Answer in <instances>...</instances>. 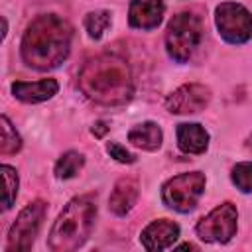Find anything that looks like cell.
Masks as SVG:
<instances>
[{
    "instance_id": "cell-22",
    "label": "cell",
    "mask_w": 252,
    "mask_h": 252,
    "mask_svg": "<svg viewBox=\"0 0 252 252\" xmlns=\"http://www.w3.org/2000/svg\"><path fill=\"white\" fill-rule=\"evenodd\" d=\"M91 132H93V134H94L96 138H102V136H104V134L108 132V126H106L104 122H96V124H94L93 128H91Z\"/></svg>"
},
{
    "instance_id": "cell-14",
    "label": "cell",
    "mask_w": 252,
    "mask_h": 252,
    "mask_svg": "<svg viewBox=\"0 0 252 252\" xmlns=\"http://www.w3.org/2000/svg\"><path fill=\"white\" fill-rule=\"evenodd\" d=\"M177 146L185 154H203L209 146V132L197 122L177 126Z\"/></svg>"
},
{
    "instance_id": "cell-11",
    "label": "cell",
    "mask_w": 252,
    "mask_h": 252,
    "mask_svg": "<svg viewBox=\"0 0 252 252\" xmlns=\"http://www.w3.org/2000/svg\"><path fill=\"white\" fill-rule=\"evenodd\" d=\"M177 238H179V226L167 219L150 222L142 230V236H140L142 246L146 250H165V248L173 246V242Z\"/></svg>"
},
{
    "instance_id": "cell-13",
    "label": "cell",
    "mask_w": 252,
    "mask_h": 252,
    "mask_svg": "<svg viewBox=\"0 0 252 252\" xmlns=\"http://www.w3.org/2000/svg\"><path fill=\"white\" fill-rule=\"evenodd\" d=\"M59 85L55 79H41V81H33V83H28V81H16L12 85V93L18 100L22 102H30V104H35V102H43L47 98H51L55 93H57Z\"/></svg>"
},
{
    "instance_id": "cell-17",
    "label": "cell",
    "mask_w": 252,
    "mask_h": 252,
    "mask_svg": "<svg viewBox=\"0 0 252 252\" xmlns=\"http://www.w3.org/2000/svg\"><path fill=\"white\" fill-rule=\"evenodd\" d=\"M0 124H2L0 152H2L4 156H8V154H16V152L22 148V138H20V134L16 132V128L12 126V122L8 120V116H2V118H0Z\"/></svg>"
},
{
    "instance_id": "cell-12",
    "label": "cell",
    "mask_w": 252,
    "mask_h": 252,
    "mask_svg": "<svg viewBox=\"0 0 252 252\" xmlns=\"http://www.w3.org/2000/svg\"><path fill=\"white\" fill-rule=\"evenodd\" d=\"M138 195H140V185H138V179L136 177H120L108 197V209L118 215V217H124L126 213L132 211V207L136 205L138 201Z\"/></svg>"
},
{
    "instance_id": "cell-19",
    "label": "cell",
    "mask_w": 252,
    "mask_h": 252,
    "mask_svg": "<svg viewBox=\"0 0 252 252\" xmlns=\"http://www.w3.org/2000/svg\"><path fill=\"white\" fill-rule=\"evenodd\" d=\"M2 177H4V209L8 211L14 201H16V195H18V173L14 167L10 165H2Z\"/></svg>"
},
{
    "instance_id": "cell-10",
    "label": "cell",
    "mask_w": 252,
    "mask_h": 252,
    "mask_svg": "<svg viewBox=\"0 0 252 252\" xmlns=\"http://www.w3.org/2000/svg\"><path fill=\"white\" fill-rule=\"evenodd\" d=\"M163 12V0H132L128 10V22L136 30H154L159 26Z\"/></svg>"
},
{
    "instance_id": "cell-1",
    "label": "cell",
    "mask_w": 252,
    "mask_h": 252,
    "mask_svg": "<svg viewBox=\"0 0 252 252\" xmlns=\"http://www.w3.org/2000/svg\"><path fill=\"white\" fill-rule=\"evenodd\" d=\"M73 28L55 14H43L30 22L22 37V59L28 67L49 71L59 67L71 51Z\"/></svg>"
},
{
    "instance_id": "cell-21",
    "label": "cell",
    "mask_w": 252,
    "mask_h": 252,
    "mask_svg": "<svg viewBox=\"0 0 252 252\" xmlns=\"http://www.w3.org/2000/svg\"><path fill=\"white\" fill-rule=\"evenodd\" d=\"M106 152L110 154V158H114V159L120 161V163H134V161H136V158H134L126 148H122V146L116 144V142H108Z\"/></svg>"
},
{
    "instance_id": "cell-3",
    "label": "cell",
    "mask_w": 252,
    "mask_h": 252,
    "mask_svg": "<svg viewBox=\"0 0 252 252\" xmlns=\"http://www.w3.org/2000/svg\"><path fill=\"white\" fill-rule=\"evenodd\" d=\"M96 219V197L81 195L71 199L51 226L47 246L53 252H71L85 244Z\"/></svg>"
},
{
    "instance_id": "cell-16",
    "label": "cell",
    "mask_w": 252,
    "mask_h": 252,
    "mask_svg": "<svg viewBox=\"0 0 252 252\" xmlns=\"http://www.w3.org/2000/svg\"><path fill=\"white\" fill-rule=\"evenodd\" d=\"M83 163H85V158L79 152H73V150L65 152L55 163V177L57 179H71L79 173Z\"/></svg>"
},
{
    "instance_id": "cell-23",
    "label": "cell",
    "mask_w": 252,
    "mask_h": 252,
    "mask_svg": "<svg viewBox=\"0 0 252 252\" xmlns=\"http://www.w3.org/2000/svg\"><path fill=\"white\" fill-rule=\"evenodd\" d=\"M248 144H250V148H252V136H250V140H248Z\"/></svg>"
},
{
    "instance_id": "cell-4",
    "label": "cell",
    "mask_w": 252,
    "mask_h": 252,
    "mask_svg": "<svg viewBox=\"0 0 252 252\" xmlns=\"http://www.w3.org/2000/svg\"><path fill=\"white\" fill-rule=\"evenodd\" d=\"M203 37V22L193 12H181L171 18L165 32V47L177 63L189 61Z\"/></svg>"
},
{
    "instance_id": "cell-9",
    "label": "cell",
    "mask_w": 252,
    "mask_h": 252,
    "mask_svg": "<svg viewBox=\"0 0 252 252\" xmlns=\"http://www.w3.org/2000/svg\"><path fill=\"white\" fill-rule=\"evenodd\" d=\"M209 102H211L209 87H205L201 83H187V85L175 89L167 96L165 106L173 114H195V112L205 110Z\"/></svg>"
},
{
    "instance_id": "cell-7",
    "label": "cell",
    "mask_w": 252,
    "mask_h": 252,
    "mask_svg": "<svg viewBox=\"0 0 252 252\" xmlns=\"http://www.w3.org/2000/svg\"><path fill=\"white\" fill-rule=\"evenodd\" d=\"M215 22L220 37L228 43H246L252 37V16L236 2H222L217 6Z\"/></svg>"
},
{
    "instance_id": "cell-18",
    "label": "cell",
    "mask_w": 252,
    "mask_h": 252,
    "mask_svg": "<svg viewBox=\"0 0 252 252\" xmlns=\"http://www.w3.org/2000/svg\"><path fill=\"white\" fill-rule=\"evenodd\" d=\"M108 26H110V14L106 10L89 12L87 18H85V28H87V32L93 39H98Z\"/></svg>"
},
{
    "instance_id": "cell-6",
    "label": "cell",
    "mask_w": 252,
    "mask_h": 252,
    "mask_svg": "<svg viewBox=\"0 0 252 252\" xmlns=\"http://www.w3.org/2000/svg\"><path fill=\"white\" fill-rule=\"evenodd\" d=\"M45 213H47V205L43 201H33L30 205H26L20 211V215L16 217L14 224L10 226L6 250L8 252H26V250H30L37 232H39V228H41Z\"/></svg>"
},
{
    "instance_id": "cell-20",
    "label": "cell",
    "mask_w": 252,
    "mask_h": 252,
    "mask_svg": "<svg viewBox=\"0 0 252 252\" xmlns=\"http://www.w3.org/2000/svg\"><path fill=\"white\" fill-rule=\"evenodd\" d=\"M232 183L242 193H252V161H240L232 167Z\"/></svg>"
},
{
    "instance_id": "cell-5",
    "label": "cell",
    "mask_w": 252,
    "mask_h": 252,
    "mask_svg": "<svg viewBox=\"0 0 252 252\" xmlns=\"http://www.w3.org/2000/svg\"><path fill=\"white\" fill-rule=\"evenodd\" d=\"M205 183L207 181L201 171L179 173L163 185L161 199L169 209L177 213H191L205 193Z\"/></svg>"
},
{
    "instance_id": "cell-15",
    "label": "cell",
    "mask_w": 252,
    "mask_h": 252,
    "mask_svg": "<svg viewBox=\"0 0 252 252\" xmlns=\"http://www.w3.org/2000/svg\"><path fill=\"white\" fill-rule=\"evenodd\" d=\"M161 140H163V134L156 122H142L128 132V142L148 152H156L161 146Z\"/></svg>"
},
{
    "instance_id": "cell-2",
    "label": "cell",
    "mask_w": 252,
    "mask_h": 252,
    "mask_svg": "<svg viewBox=\"0 0 252 252\" xmlns=\"http://www.w3.org/2000/svg\"><path fill=\"white\" fill-rule=\"evenodd\" d=\"M79 89L98 104H124L134 94V81L128 63L112 53L89 59L79 73Z\"/></svg>"
},
{
    "instance_id": "cell-8",
    "label": "cell",
    "mask_w": 252,
    "mask_h": 252,
    "mask_svg": "<svg viewBox=\"0 0 252 252\" xmlns=\"http://www.w3.org/2000/svg\"><path fill=\"white\" fill-rule=\"evenodd\" d=\"M238 213L232 203L215 207L207 217L197 222V236L205 242H228L236 234Z\"/></svg>"
}]
</instances>
